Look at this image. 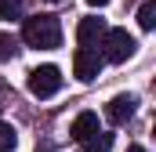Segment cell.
Masks as SVG:
<instances>
[{
    "mask_svg": "<svg viewBox=\"0 0 156 152\" xmlns=\"http://www.w3.org/2000/svg\"><path fill=\"white\" fill-rule=\"evenodd\" d=\"M22 40L29 47H40V51H55L62 43V26L55 15H29L22 22Z\"/></svg>",
    "mask_w": 156,
    "mask_h": 152,
    "instance_id": "obj_1",
    "label": "cell"
},
{
    "mask_svg": "<svg viewBox=\"0 0 156 152\" xmlns=\"http://www.w3.org/2000/svg\"><path fill=\"white\" fill-rule=\"evenodd\" d=\"M98 47H102V58L105 62H127L138 43H134V36L127 29H105V36L98 40Z\"/></svg>",
    "mask_w": 156,
    "mask_h": 152,
    "instance_id": "obj_2",
    "label": "cell"
},
{
    "mask_svg": "<svg viewBox=\"0 0 156 152\" xmlns=\"http://www.w3.org/2000/svg\"><path fill=\"white\" fill-rule=\"evenodd\" d=\"M58 87H62V69H58V65H37V69L29 73V91H33V98H51V94H58Z\"/></svg>",
    "mask_w": 156,
    "mask_h": 152,
    "instance_id": "obj_3",
    "label": "cell"
},
{
    "mask_svg": "<svg viewBox=\"0 0 156 152\" xmlns=\"http://www.w3.org/2000/svg\"><path fill=\"white\" fill-rule=\"evenodd\" d=\"M102 51L98 47H76V54H73V73H76V80H83V83H91L94 76L102 73Z\"/></svg>",
    "mask_w": 156,
    "mask_h": 152,
    "instance_id": "obj_4",
    "label": "cell"
},
{
    "mask_svg": "<svg viewBox=\"0 0 156 152\" xmlns=\"http://www.w3.org/2000/svg\"><path fill=\"white\" fill-rule=\"evenodd\" d=\"M134 105H138L134 94H116V98L105 105V119H109L113 127H120V123H127V119L134 116Z\"/></svg>",
    "mask_w": 156,
    "mask_h": 152,
    "instance_id": "obj_5",
    "label": "cell"
},
{
    "mask_svg": "<svg viewBox=\"0 0 156 152\" xmlns=\"http://www.w3.org/2000/svg\"><path fill=\"white\" fill-rule=\"evenodd\" d=\"M105 36V18H80V26H76V40H80V47H98V40Z\"/></svg>",
    "mask_w": 156,
    "mask_h": 152,
    "instance_id": "obj_6",
    "label": "cell"
},
{
    "mask_svg": "<svg viewBox=\"0 0 156 152\" xmlns=\"http://www.w3.org/2000/svg\"><path fill=\"white\" fill-rule=\"evenodd\" d=\"M94 130H98V116L94 112H80L76 119H73V127H69V138H73V141H87Z\"/></svg>",
    "mask_w": 156,
    "mask_h": 152,
    "instance_id": "obj_7",
    "label": "cell"
},
{
    "mask_svg": "<svg viewBox=\"0 0 156 152\" xmlns=\"http://www.w3.org/2000/svg\"><path fill=\"white\" fill-rule=\"evenodd\" d=\"M83 145V152H109L113 149V134H105V130H94L87 141H80Z\"/></svg>",
    "mask_w": 156,
    "mask_h": 152,
    "instance_id": "obj_8",
    "label": "cell"
},
{
    "mask_svg": "<svg viewBox=\"0 0 156 152\" xmlns=\"http://www.w3.org/2000/svg\"><path fill=\"white\" fill-rule=\"evenodd\" d=\"M138 26L149 33V29H156V0H145L142 7H138Z\"/></svg>",
    "mask_w": 156,
    "mask_h": 152,
    "instance_id": "obj_9",
    "label": "cell"
},
{
    "mask_svg": "<svg viewBox=\"0 0 156 152\" xmlns=\"http://www.w3.org/2000/svg\"><path fill=\"white\" fill-rule=\"evenodd\" d=\"M26 15V0H0V18H22Z\"/></svg>",
    "mask_w": 156,
    "mask_h": 152,
    "instance_id": "obj_10",
    "label": "cell"
},
{
    "mask_svg": "<svg viewBox=\"0 0 156 152\" xmlns=\"http://www.w3.org/2000/svg\"><path fill=\"white\" fill-rule=\"evenodd\" d=\"M15 141H18L15 127H11V123H0V152H11V149H15Z\"/></svg>",
    "mask_w": 156,
    "mask_h": 152,
    "instance_id": "obj_11",
    "label": "cell"
},
{
    "mask_svg": "<svg viewBox=\"0 0 156 152\" xmlns=\"http://www.w3.org/2000/svg\"><path fill=\"white\" fill-rule=\"evenodd\" d=\"M15 54H18V40L0 33V58H15Z\"/></svg>",
    "mask_w": 156,
    "mask_h": 152,
    "instance_id": "obj_12",
    "label": "cell"
},
{
    "mask_svg": "<svg viewBox=\"0 0 156 152\" xmlns=\"http://www.w3.org/2000/svg\"><path fill=\"white\" fill-rule=\"evenodd\" d=\"M87 4H91V7H105L109 0H87Z\"/></svg>",
    "mask_w": 156,
    "mask_h": 152,
    "instance_id": "obj_13",
    "label": "cell"
},
{
    "mask_svg": "<svg viewBox=\"0 0 156 152\" xmlns=\"http://www.w3.org/2000/svg\"><path fill=\"white\" fill-rule=\"evenodd\" d=\"M127 152H149V149H145V145H131Z\"/></svg>",
    "mask_w": 156,
    "mask_h": 152,
    "instance_id": "obj_14",
    "label": "cell"
},
{
    "mask_svg": "<svg viewBox=\"0 0 156 152\" xmlns=\"http://www.w3.org/2000/svg\"><path fill=\"white\" fill-rule=\"evenodd\" d=\"M47 4H58V0H47Z\"/></svg>",
    "mask_w": 156,
    "mask_h": 152,
    "instance_id": "obj_15",
    "label": "cell"
}]
</instances>
